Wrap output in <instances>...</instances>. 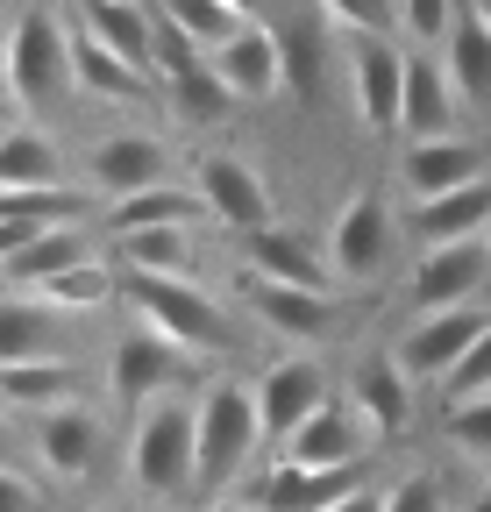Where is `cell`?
Masks as SVG:
<instances>
[{
	"label": "cell",
	"mask_w": 491,
	"mask_h": 512,
	"mask_svg": "<svg viewBox=\"0 0 491 512\" xmlns=\"http://www.w3.org/2000/svg\"><path fill=\"white\" fill-rule=\"evenodd\" d=\"M72 50H79V29L50 8V0H22L15 22H8V100L22 121L50 114L57 100L79 93V72H72Z\"/></svg>",
	"instance_id": "obj_1"
},
{
	"label": "cell",
	"mask_w": 491,
	"mask_h": 512,
	"mask_svg": "<svg viewBox=\"0 0 491 512\" xmlns=\"http://www.w3.org/2000/svg\"><path fill=\"white\" fill-rule=\"evenodd\" d=\"M129 484L157 505L200 491V399H157L129 427Z\"/></svg>",
	"instance_id": "obj_2"
},
{
	"label": "cell",
	"mask_w": 491,
	"mask_h": 512,
	"mask_svg": "<svg viewBox=\"0 0 491 512\" xmlns=\"http://www.w3.org/2000/svg\"><path fill=\"white\" fill-rule=\"evenodd\" d=\"M264 441V413H257V384H235V377H214L200 392V491L207 498H228V484L257 463Z\"/></svg>",
	"instance_id": "obj_3"
},
{
	"label": "cell",
	"mask_w": 491,
	"mask_h": 512,
	"mask_svg": "<svg viewBox=\"0 0 491 512\" xmlns=\"http://www.w3.org/2000/svg\"><path fill=\"white\" fill-rule=\"evenodd\" d=\"M121 299H129V313L143 320V328H157L186 356H221L235 342L228 306L214 292H200L193 278H129V271H121Z\"/></svg>",
	"instance_id": "obj_4"
},
{
	"label": "cell",
	"mask_w": 491,
	"mask_h": 512,
	"mask_svg": "<svg viewBox=\"0 0 491 512\" xmlns=\"http://www.w3.org/2000/svg\"><path fill=\"white\" fill-rule=\"evenodd\" d=\"M171 171H178L171 164V143L150 136V128H114V136H100L79 157V185L100 192V207L136 200V192H150V185H171Z\"/></svg>",
	"instance_id": "obj_5"
},
{
	"label": "cell",
	"mask_w": 491,
	"mask_h": 512,
	"mask_svg": "<svg viewBox=\"0 0 491 512\" xmlns=\"http://www.w3.org/2000/svg\"><path fill=\"white\" fill-rule=\"evenodd\" d=\"M193 192H200V207L214 228H235V235H257L278 221V200H271V185L264 171L242 157V150H207L193 164Z\"/></svg>",
	"instance_id": "obj_6"
},
{
	"label": "cell",
	"mask_w": 491,
	"mask_h": 512,
	"mask_svg": "<svg viewBox=\"0 0 491 512\" xmlns=\"http://www.w3.org/2000/svg\"><path fill=\"white\" fill-rule=\"evenodd\" d=\"M186 349L178 342H164L157 328H136L114 342V356H107V399H114V413H143V406H157V399H171L178 392V377H186Z\"/></svg>",
	"instance_id": "obj_7"
},
{
	"label": "cell",
	"mask_w": 491,
	"mask_h": 512,
	"mask_svg": "<svg viewBox=\"0 0 491 512\" xmlns=\"http://www.w3.org/2000/svg\"><path fill=\"white\" fill-rule=\"evenodd\" d=\"M392 207H385V192L378 185H363L349 192V200L335 207L328 221V264H335V285H371L385 264H392Z\"/></svg>",
	"instance_id": "obj_8"
},
{
	"label": "cell",
	"mask_w": 491,
	"mask_h": 512,
	"mask_svg": "<svg viewBox=\"0 0 491 512\" xmlns=\"http://www.w3.org/2000/svg\"><path fill=\"white\" fill-rule=\"evenodd\" d=\"M491 328V306L484 299H470V306H435V313H420L413 328L399 335V363H406V377L413 384H442L463 356H470V342Z\"/></svg>",
	"instance_id": "obj_9"
},
{
	"label": "cell",
	"mask_w": 491,
	"mask_h": 512,
	"mask_svg": "<svg viewBox=\"0 0 491 512\" xmlns=\"http://www.w3.org/2000/svg\"><path fill=\"white\" fill-rule=\"evenodd\" d=\"M406 43L399 36H356L349 43V93L371 136H399V107H406Z\"/></svg>",
	"instance_id": "obj_10"
},
{
	"label": "cell",
	"mask_w": 491,
	"mask_h": 512,
	"mask_svg": "<svg viewBox=\"0 0 491 512\" xmlns=\"http://www.w3.org/2000/svg\"><path fill=\"white\" fill-rule=\"evenodd\" d=\"M335 392H328V370L314 363V356H278L264 377H257V413H264V441L271 448H285L306 420H314L321 406H328Z\"/></svg>",
	"instance_id": "obj_11"
},
{
	"label": "cell",
	"mask_w": 491,
	"mask_h": 512,
	"mask_svg": "<svg viewBox=\"0 0 491 512\" xmlns=\"http://www.w3.org/2000/svg\"><path fill=\"white\" fill-rule=\"evenodd\" d=\"M100 207L93 185H29V192H0V256L29 249L50 228H86V214Z\"/></svg>",
	"instance_id": "obj_12"
},
{
	"label": "cell",
	"mask_w": 491,
	"mask_h": 512,
	"mask_svg": "<svg viewBox=\"0 0 491 512\" xmlns=\"http://www.w3.org/2000/svg\"><path fill=\"white\" fill-rule=\"evenodd\" d=\"M214 72L242 107H271L285 93V36L271 22H242L221 50H214Z\"/></svg>",
	"instance_id": "obj_13"
},
{
	"label": "cell",
	"mask_w": 491,
	"mask_h": 512,
	"mask_svg": "<svg viewBox=\"0 0 491 512\" xmlns=\"http://www.w3.org/2000/svg\"><path fill=\"white\" fill-rule=\"evenodd\" d=\"M491 278V242L470 235V242H435V249H420V264H413V306L420 313H435V306H470Z\"/></svg>",
	"instance_id": "obj_14"
},
{
	"label": "cell",
	"mask_w": 491,
	"mask_h": 512,
	"mask_svg": "<svg viewBox=\"0 0 491 512\" xmlns=\"http://www.w3.org/2000/svg\"><path fill=\"white\" fill-rule=\"evenodd\" d=\"M470 178H491L484 171V143L477 136H413L399 150V185H406V200H442V192L470 185Z\"/></svg>",
	"instance_id": "obj_15"
},
{
	"label": "cell",
	"mask_w": 491,
	"mask_h": 512,
	"mask_svg": "<svg viewBox=\"0 0 491 512\" xmlns=\"http://www.w3.org/2000/svg\"><path fill=\"white\" fill-rule=\"evenodd\" d=\"M242 306H250L271 335H285V342H321V335L335 328V292L285 285V278H257V271H242Z\"/></svg>",
	"instance_id": "obj_16"
},
{
	"label": "cell",
	"mask_w": 491,
	"mask_h": 512,
	"mask_svg": "<svg viewBox=\"0 0 491 512\" xmlns=\"http://www.w3.org/2000/svg\"><path fill=\"white\" fill-rule=\"evenodd\" d=\"M406 50H413V43H406ZM456 114H470V107H463V93H456L449 57H442V50H413V57H406L399 136H406V143H413V136H456Z\"/></svg>",
	"instance_id": "obj_17"
},
{
	"label": "cell",
	"mask_w": 491,
	"mask_h": 512,
	"mask_svg": "<svg viewBox=\"0 0 491 512\" xmlns=\"http://www.w3.org/2000/svg\"><path fill=\"white\" fill-rule=\"evenodd\" d=\"M242 271L285 278V285H314V292H335L328 242L299 235V228H285V221H271V228H257V235H242Z\"/></svg>",
	"instance_id": "obj_18"
},
{
	"label": "cell",
	"mask_w": 491,
	"mask_h": 512,
	"mask_svg": "<svg viewBox=\"0 0 491 512\" xmlns=\"http://www.w3.org/2000/svg\"><path fill=\"white\" fill-rule=\"evenodd\" d=\"M363 448H371V427H363L356 399H328L314 420L278 448V456L306 463V470H363Z\"/></svg>",
	"instance_id": "obj_19"
},
{
	"label": "cell",
	"mask_w": 491,
	"mask_h": 512,
	"mask_svg": "<svg viewBox=\"0 0 491 512\" xmlns=\"http://www.w3.org/2000/svg\"><path fill=\"white\" fill-rule=\"evenodd\" d=\"M349 399H356L363 427H371V441H399L413 427V377L399 356H363L349 377Z\"/></svg>",
	"instance_id": "obj_20"
},
{
	"label": "cell",
	"mask_w": 491,
	"mask_h": 512,
	"mask_svg": "<svg viewBox=\"0 0 491 512\" xmlns=\"http://www.w3.org/2000/svg\"><path fill=\"white\" fill-rule=\"evenodd\" d=\"M100 441H107V427H100V413H93V406H57V413H43V420H36V456H43V470H50V477H65V484L93 477Z\"/></svg>",
	"instance_id": "obj_21"
},
{
	"label": "cell",
	"mask_w": 491,
	"mask_h": 512,
	"mask_svg": "<svg viewBox=\"0 0 491 512\" xmlns=\"http://www.w3.org/2000/svg\"><path fill=\"white\" fill-rule=\"evenodd\" d=\"M72 22H79L93 43L121 50L129 64H143V72H150V57H157V8H150V0H72ZM150 79H157V72H150Z\"/></svg>",
	"instance_id": "obj_22"
},
{
	"label": "cell",
	"mask_w": 491,
	"mask_h": 512,
	"mask_svg": "<svg viewBox=\"0 0 491 512\" xmlns=\"http://www.w3.org/2000/svg\"><path fill=\"white\" fill-rule=\"evenodd\" d=\"M406 228H413L420 249L484 235V228H491V178H470V185L442 192V200H413V207H406Z\"/></svg>",
	"instance_id": "obj_23"
},
{
	"label": "cell",
	"mask_w": 491,
	"mask_h": 512,
	"mask_svg": "<svg viewBox=\"0 0 491 512\" xmlns=\"http://www.w3.org/2000/svg\"><path fill=\"white\" fill-rule=\"evenodd\" d=\"M72 29H79V22H72ZM72 72H79V93H86V100H121V107H150V100H164V86L143 72V64H129L121 50L93 43L86 29H79V50H72Z\"/></svg>",
	"instance_id": "obj_24"
},
{
	"label": "cell",
	"mask_w": 491,
	"mask_h": 512,
	"mask_svg": "<svg viewBox=\"0 0 491 512\" xmlns=\"http://www.w3.org/2000/svg\"><path fill=\"white\" fill-rule=\"evenodd\" d=\"M29 185H72V157L50 128L15 114V128L0 136V192H29Z\"/></svg>",
	"instance_id": "obj_25"
},
{
	"label": "cell",
	"mask_w": 491,
	"mask_h": 512,
	"mask_svg": "<svg viewBox=\"0 0 491 512\" xmlns=\"http://www.w3.org/2000/svg\"><path fill=\"white\" fill-rule=\"evenodd\" d=\"M93 235L86 228H50V235H36L29 249H15V256H0V278H8V292H43L50 278H65V271H79V264H93Z\"/></svg>",
	"instance_id": "obj_26"
},
{
	"label": "cell",
	"mask_w": 491,
	"mask_h": 512,
	"mask_svg": "<svg viewBox=\"0 0 491 512\" xmlns=\"http://www.w3.org/2000/svg\"><path fill=\"white\" fill-rule=\"evenodd\" d=\"M65 342V313L36 292H8L0 299V363H43Z\"/></svg>",
	"instance_id": "obj_27"
},
{
	"label": "cell",
	"mask_w": 491,
	"mask_h": 512,
	"mask_svg": "<svg viewBox=\"0 0 491 512\" xmlns=\"http://www.w3.org/2000/svg\"><path fill=\"white\" fill-rule=\"evenodd\" d=\"M363 477L356 470H306V463H285L271 456V477H264V512H328L335 498H349Z\"/></svg>",
	"instance_id": "obj_28"
},
{
	"label": "cell",
	"mask_w": 491,
	"mask_h": 512,
	"mask_svg": "<svg viewBox=\"0 0 491 512\" xmlns=\"http://www.w3.org/2000/svg\"><path fill=\"white\" fill-rule=\"evenodd\" d=\"M100 214H107V235H136V228H200V221H207L200 192L178 185V178L136 192V200H114V207H100Z\"/></svg>",
	"instance_id": "obj_29"
},
{
	"label": "cell",
	"mask_w": 491,
	"mask_h": 512,
	"mask_svg": "<svg viewBox=\"0 0 491 512\" xmlns=\"http://www.w3.org/2000/svg\"><path fill=\"white\" fill-rule=\"evenodd\" d=\"M0 399H8L15 413H57L79 399V370L65 356H43V363H0Z\"/></svg>",
	"instance_id": "obj_30"
},
{
	"label": "cell",
	"mask_w": 491,
	"mask_h": 512,
	"mask_svg": "<svg viewBox=\"0 0 491 512\" xmlns=\"http://www.w3.org/2000/svg\"><path fill=\"white\" fill-rule=\"evenodd\" d=\"M114 264L129 278H193V228H136L114 235Z\"/></svg>",
	"instance_id": "obj_31"
},
{
	"label": "cell",
	"mask_w": 491,
	"mask_h": 512,
	"mask_svg": "<svg viewBox=\"0 0 491 512\" xmlns=\"http://www.w3.org/2000/svg\"><path fill=\"white\" fill-rule=\"evenodd\" d=\"M449 72H456V93H463V107L470 114H491V22H477L470 8H463V22H456V36H449Z\"/></svg>",
	"instance_id": "obj_32"
},
{
	"label": "cell",
	"mask_w": 491,
	"mask_h": 512,
	"mask_svg": "<svg viewBox=\"0 0 491 512\" xmlns=\"http://www.w3.org/2000/svg\"><path fill=\"white\" fill-rule=\"evenodd\" d=\"M164 107H171V121H178V128H221V121H228V114H235L242 100H235V93L221 86L214 57H207L193 79H171V86H164Z\"/></svg>",
	"instance_id": "obj_33"
},
{
	"label": "cell",
	"mask_w": 491,
	"mask_h": 512,
	"mask_svg": "<svg viewBox=\"0 0 491 512\" xmlns=\"http://www.w3.org/2000/svg\"><path fill=\"white\" fill-rule=\"evenodd\" d=\"M36 299H50L57 313H93V306L121 299V264H114V256H93V264H79V271H65V278H50Z\"/></svg>",
	"instance_id": "obj_34"
},
{
	"label": "cell",
	"mask_w": 491,
	"mask_h": 512,
	"mask_svg": "<svg viewBox=\"0 0 491 512\" xmlns=\"http://www.w3.org/2000/svg\"><path fill=\"white\" fill-rule=\"evenodd\" d=\"M150 8H157L171 29H186V36H193L207 57H214V50H221V43L242 29V15L228 8V0H150Z\"/></svg>",
	"instance_id": "obj_35"
},
{
	"label": "cell",
	"mask_w": 491,
	"mask_h": 512,
	"mask_svg": "<svg viewBox=\"0 0 491 512\" xmlns=\"http://www.w3.org/2000/svg\"><path fill=\"white\" fill-rule=\"evenodd\" d=\"M285 36V93L292 100H321V79H328V57H321V36L328 22H299V29H278Z\"/></svg>",
	"instance_id": "obj_36"
},
{
	"label": "cell",
	"mask_w": 491,
	"mask_h": 512,
	"mask_svg": "<svg viewBox=\"0 0 491 512\" xmlns=\"http://www.w3.org/2000/svg\"><path fill=\"white\" fill-rule=\"evenodd\" d=\"M463 8H470V0H399V43H413V50H449Z\"/></svg>",
	"instance_id": "obj_37"
},
{
	"label": "cell",
	"mask_w": 491,
	"mask_h": 512,
	"mask_svg": "<svg viewBox=\"0 0 491 512\" xmlns=\"http://www.w3.org/2000/svg\"><path fill=\"white\" fill-rule=\"evenodd\" d=\"M321 22L335 36H399V0H321Z\"/></svg>",
	"instance_id": "obj_38"
},
{
	"label": "cell",
	"mask_w": 491,
	"mask_h": 512,
	"mask_svg": "<svg viewBox=\"0 0 491 512\" xmlns=\"http://www.w3.org/2000/svg\"><path fill=\"white\" fill-rule=\"evenodd\" d=\"M442 399H449V406H463V399H491V328H484V335L470 342V356L442 377Z\"/></svg>",
	"instance_id": "obj_39"
},
{
	"label": "cell",
	"mask_w": 491,
	"mask_h": 512,
	"mask_svg": "<svg viewBox=\"0 0 491 512\" xmlns=\"http://www.w3.org/2000/svg\"><path fill=\"white\" fill-rule=\"evenodd\" d=\"M449 441L463 448L470 463H491V399H463V406H449Z\"/></svg>",
	"instance_id": "obj_40"
},
{
	"label": "cell",
	"mask_w": 491,
	"mask_h": 512,
	"mask_svg": "<svg viewBox=\"0 0 491 512\" xmlns=\"http://www.w3.org/2000/svg\"><path fill=\"white\" fill-rule=\"evenodd\" d=\"M385 512H449V505H442V484L435 477H399L385 491Z\"/></svg>",
	"instance_id": "obj_41"
},
{
	"label": "cell",
	"mask_w": 491,
	"mask_h": 512,
	"mask_svg": "<svg viewBox=\"0 0 491 512\" xmlns=\"http://www.w3.org/2000/svg\"><path fill=\"white\" fill-rule=\"evenodd\" d=\"M0 512H43V491H36V477L22 463L0 470Z\"/></svg>",
	"instance_id": "obj_42"
},
{
	"label": "cell",
	"mask_w": 491,
	"mask_h": 512,
	"mask_svg": "<svg viewBox=\"0 0 491 512\" xmlns=\"http://www.w3.org/2000/svg\"><path fill=\"white\" fill-rule=\"evenodd\" d=\"M328 512H385V491H378V484H356V491H349V498H335Z\"/></svg>",
	"instance_id": "obj_43"
},
{
	"label": "cell",
	"mask_w": 491,
	"mask_h": 512,
	"mask_svg": "<svg viewBox=\"0 0 491 512\" xmlns=\"http://www.w3.org/2000/svg\"><path fill=\"white\" fill-rule=\"evenodd\" d=\"M228 8H235L242 22H264V0H228Z\"/></svg>",
	"instance_id": "obj_44"
},
{
	"label": "cell",
	"mask_w": 491,
	"mask_h": 512,
	"mask_svg": "<svg viewBox=\"0 0 491 512\" xmlns=\"http://www.w3.org/2000/svg\"><path fill=\"white\" fill-rule=\"evenodd\" d=\"M463 512H491V484H484V491H470V498H463Z\"/></svg>",
	"instance_id": "obj_45"
},
{
	"label": "cell",
	"mask_w": 491,
	"mask_h": 512,
	"mask_svg": "<svg viewBox=\"0 0 491 512\" xmlns=\"http://www.w3.org/2000/svg\"><path fill=\"white\" fill-rule=\"evenodd\" d=\"M207 512H264V505H235V498H214Z\"/></svg>",
	"instance_id": "obj_46"
},
{
	"label": "cell",
	"mask_w": 491,
	"mask_h": 512,
	"mask_svg": "<svg viewBox=\"0 0 491 512\" xmlns=\"http://www.w3.org/2000/svg\"><path fill=\"white\" fill-rule=\"evenodd\" d=\"M470 15H477V22H491V0H470Z\"/></svg>",
	"instance_id": "obj_47"
},
{
	"label": "cell",
	"mask_w": 491,
	"mask_h": 512,
	"mask_svg": "<svg viewBox=\"0 0 491 512\" xmlns=\"http://www.w3.org/2000/svg\"><path fill=\"white\" fill-rule=\"evenodd\" d=\"M484 242H491V228H484Z\"/></svg>",
	"instance_id": "obj_48"
},
{
	"label": "cell",
	"mask_w": 491,
	"mask_h": 512,
	"mask_svg": "<svg viewBox=\"0 0 491 512\" xmlns=\"http://www.w3.org/2000/svg\"><path fill=\"white\" fill-rule=\"evenodd\" d=\"M107 512H114V505H107Z\"/></svg>",
	"instance_id": "obj_49"
}]
</instances>
